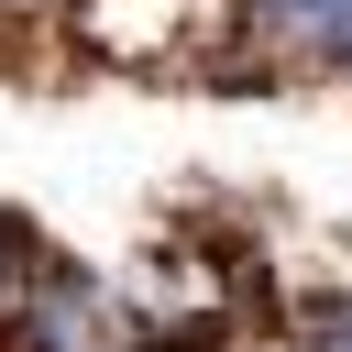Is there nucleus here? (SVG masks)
<instances>
[{
  "label": "nucleus",
  "mask_w": 352,
  "mask_h": 352,
  "mask_svg": "<svg viewBox=\"0 0 352 352\" xmlns=\"http://www.w3.org/2000/svg\"><path fill=\"white\" fill-rule=\"evenodd\" d=\"M143 341V319L121 308V286L110 275H88L77 253H55L44 264V286H33V308H22V330H11V352H132Z\"/></svg>",
  "instance_id": "obj_1"
},
{
  "label": "nucleus",
  "mask_w": 352,
  "mask_h": 352,
  "mask_svg": "<svg viewBox=\"0 0 352 352\" xmlns=\"http://www.w3.org/2000/svg\"><path fill=\"white\" fill-rule=\"evenodd\" d=\"M44 264H55V242H33V220H22V209H0V341L22 330V308H33Z\"/></svg>",
  "instance_id": "obj_2"
},
{
  "label": "nucleus",
  "mask_w": 352,
  "mask_h": 352,
  "mask_svg": "<svg viewBox=\"0 0 352 352\" xmlns=\"http://www.w3.org/2000/svg\"><path fill=\"white\" fill-rule=\"evenodd\" d=\"M286 352H352V286H319L286 308Z\"/></svg>",
  "instance_id": "obj_3"
},
{
  "label": "nucleus",
  "mask_w": 352,
  "mask_h": 352,
  "mask_svg": "<svg viewBox=\"0 0 352 352\" xmlns=\"http://www.w3.org/2000/svg\"><path fill=\"white\" fill-rule=\"evenodd\" d=\"M341 88H352V66H341Z\"/></svg>",
  "instance_id": "obj_4"
}]
</instances>
